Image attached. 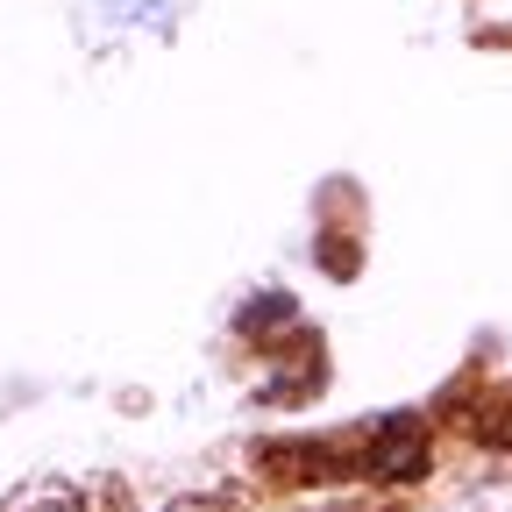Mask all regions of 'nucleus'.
Returning <instances> with one entry per match:
<instances>
[{"instance_id": "f257e3e1", "label": "nucleus", "mask_w": 512, "mask_h": 512, "mask_svg": "<svg viewBox=\"0 0 512 512\" xmlns=\"http://www.w3.org/2000/svg\"><path fill=\"white\" fill-rule=\"evenodd\" d=\"M349 477L363 484H420L434 470V427L420 413H384L370 427H349Z\"/></svg>"}, {"instance_id": "f03ea898", "label": "nucleus", "mask_w": 512, "mask_h": 512, "mask_svg": "<svg viewBox=\"0 0 512 512\" xmlns=\"http://www.w3.org/2000/svg\"><path fill=\"white\" fill-rule=\"evenodd\" d=\"M0 512H136L114 477H36Z\"/></svg>"}, {"instance_id": "7ed1b4c3", "label": "nucleus", "mask_w": 512, "mask_h": 512, "mask_svg": "<svg viewBox=\"0 0 512 512\" xmlns=\"http://www.w3.org/2000/svg\"><path fill=\"white\" fill-rule=\"evenodd\" d=\"M235 328H242V342H271V349H285V342L306 335V320H299L292 292H264V299H249V306H242Z\"/></svg>"}, {"instance_id": "20e7f679", "label": "nucleus", "mask_w": 512, "mask_h": 512, "mask_svg": "<svg viewBox=\"0 0 512 512\" xmlns=\"http://www.w3.org/2000/svg\"><path fill=\"white\" fill-rule=\"evenodd\" d=\"M470 434H477L484 448H512V392H505V399H491L484 413H470Z\"/></svg>"}, {"instance_id": "39448f33", "label": "nucleus", "mask_w": 512, "mask_h": 512, "mask_svg": "<svg viewBox=\"0 0 512 512\" xmlns=\"http://www.w3.org/2000/svg\"><path fill=\"white\" fill-rule=\"evenodd\" d=\"M171 512H228V498H221V491H214V498H178Z\"/></svg>"}, {"instance_id": "423d86ee", "label": "nucleus", "mask_w": 512, "mask_h": 512, "mask_svg": "<svg viewBox=\"0 0 512 512\" xmlns=\"http://www.w3.org/2000/svg\"><path fill=\"white\" fill-rule=\"evenodd\" d=\"M349 512H406V505H349Z\"/></svg>"}]
</instances>
